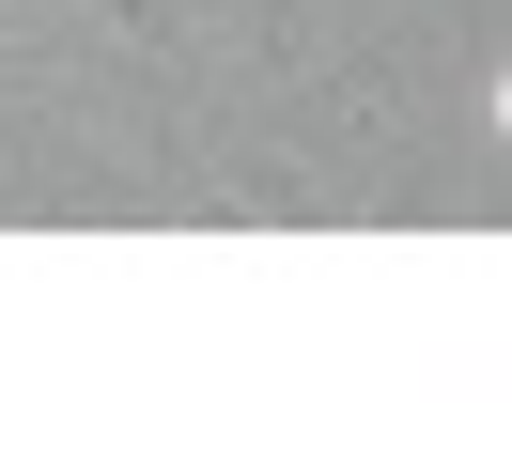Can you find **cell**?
<instances>
[{
    "mask_svg": "<svg viewBox=\"0 0 512 465\" xmlns=\"http://www.w3.org/2000/svg\"><path fill=\"white\" fill-rule=\"evenodd\" d=\"M450 16H466V31H481V16H497V0H450Z\"/></svg>",
    "mask_w": 512,
    "mask_h": 465,
    "instance_id": "1",
    "label": "cell"
}]
</instances>
